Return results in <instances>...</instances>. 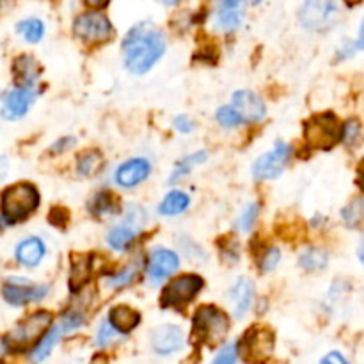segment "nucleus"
Here are the masks:
<instances>
[{
  "instance_id": "72a5a7b5",
  "label": "nucleus",
  "mask_w": 364,
  "mask_h": 364,
  "mask_svg": "<svg viewBox=\"0 0 364 364\" xmlns=\"http://www.w3.org/2000/svg\"><path fill=\"white\" fill-rule=\"evenodd\" d=\"M217 121L223 124L224 128H235L242 123V117L235 112L233 107H220L217 110Z\"/></svg>"
},
{
  "instance_id": "a211bd4d",
  "label": "nucleus",
  "mask_w": 364,
  "mask_h": 364,
  "mask_svg": "<svg viewBox=\"0 0 364 364\" xmlns=\"http://www.w3.org/2000/svg\"><path fill=\"white\" fill-rule=\"evenodd\" d=\"M46 247L41 238L31 237L27 240L20 242L16 247V259L27 269H34L45 258Z\"/></svg>"
},
{
  "instance_id": "6ab92c4d",
  "label": "nucleus",
  "mask_w": 364,
  "mask_h": 364,
  "mask_svg": "<svg viewBox=\"0 0 364 364\" xmlns=\"http://www.w3.org/2000/svg\"><path fill=\"white\" fill-rule=\"evenodd\" d=\"M230 299L233 302V311L237 318H242L245 313L251 309L252 299H255V287L249 279L245 277H240L237 283L233 284L230 291Z\"/></svg>"
},
{
  "instance_id": "bb28decb",
  "label": "nucleus",
  "mask_w": 364,
  "mask_h": 364,
  "mask_svg": "<svg viewBox=\"0 0 364 364\" xmlns=\"http://www.w3.org/2000/svg\"><path fill=\"white\" fill-rule=\"evenodd\" d=\"M89 277V258L87 256H73L71 258V274H70V287L71 290L77 291Z\"/></svg>"
},
{
  "instance_id": "7ed1b4c3",
  "label": "nucleus",
  "mask_w": 364,
  "mask_h": 364,
  "mask_svg": "<svg viewBox=\"0 0 364 364\" xmlns=\"http://www.w3.org/2000/svg\"><path fill=\"white\" fill-rule=\"evenodd\" d=\"M228 329H230L228 316L217 308H213V306H203L196 311L192 334L201 343L215 347L226 338Z\"/></svg>"
},
{
  "instance_id": "9d476101",
  "label": "nucleus",
  "mask_w": 364,
  "mask_h": 364,
  "mask_svg": "<svg viewBox=\"0 0 364 364\" xmlns=\"http://www.w3.org/2000/svg\"><path fill=\"white\" fill-rule=\"evenodd\" d=\"M73 31L85 43H103L112 34V25L102 13H85L75 20Z\"/></svg>"
},
{
  "instance_id": "2f4dec72",
  "label": "nucleus",
  "mask_w": 364,
  "mask_h": 364,
  "mask_svg": "<svg viewBox=\"0 0 364 364\" xmlns=\"http://www.w3.org/2000/svg\"><path fill=\"white\" fill-rule=\"evenodd\" d=\"M139 274V269L137 265H128L124 267L123 270H121L119 274H116V276L109 277V281H107V284L112 288H123V287H128V284L132 283V281L137 277Z\"/></svg>"
},
{
  "instance_id": "39448f33",
  "label": "nucleus",
  "mask_w": 364,
  "mask_h": 364,
  "mask_svg": "<svg viewBox=\"0 0 364 364\" xmlns=\"http://www.w3.org/2000/svg\"><path fill=\"white\" fill-rule=\"evenodd\" d=\"M301 23L309 31H327L338 18L336 0H306L301 7Z\"/></svg>"
},
{
  "instance_id": "a878e982",
  "label": "nucleus",
  "mask_w": 364,
  "mask_h": 364,
  "mask_svg": "<svg viewBox=\"0 0 364 364\" xmlns=\"http://www.w3.org/2000/svg\"><path fill=\"white\" fill-rule=\"evenodd\" d=\"M208 160V153L206 151H198V153H192V155L185 156V159H181L180 162L176 164V167H174L173 174H171L169 178V183H176L180 178H183L185 174L191 173L192 169H194L198 164H203Z\"/></svg>"
},
{
  "instance_id": "ddd939ff",
  "label": "nucleus",
  "mask_w": 364,
  "mask_h": 364,
  "mask_svg": "<svg viewBox=\"0 0 364 364\" xmlns=\"http://www.w3.org/2000/svg\"><path fill=\"white\" fill-rule=\"evenodd\" d=\"M178 267H180V258H178L176 252L169 251V249L156 247L151 252V256H149L148 277L156 284L160 281L167 279L169 276H173L178 270Z\"/></svg>"
},
{
  "instance_id": "1a4fd4ad",
  "label": "nucleus",
  "mask_w": 364,
  "mask_h": 364,
  "mask_svg": "<svg viewBox=\"0 0 364 364\" xmlns=\"http://www.w3.org/2000/svg\"><path fill=\"white\" fill-rule=\"evenodd\" d=\"M291 149L287 142H276L272 151L265 153L259 156L252 166V176L258 181L274 180L279 176L287 167V162L290 160Z\"/></svg>"
},
{
  "instance_id": "473e14b6",
  "label": "nucleus",
  "mask_w": 364,
  "mask_h": 364,
  "mask_svg": "<svg viewBox=\"0 0 364 364\" xmlns=\"http://www.w3.org/2000/svg\"><path fill=\"white\" fill-rule=\"evenodd\" d=\"M343 141L348 148H354L361 142V123L358 119H352L343 128Z\"/></svg>"
},
{
  "instance_id": "58836bf2",
  "label": "nucleus",
  "mask_w": 364,
  "mask_h": 364,
  "mask_svg": "<svg viewBox=\"0 0 364 364\" xmlns=\"http://www.w3.org/2000/svg\"><path fill=\"white\" fill-rule=\"evenodd\" d=\"M174 128H176L180 134H191V132L194 130V123H192L191 117L181 114V116H178L176 119H174Z\"/></svg>"
},
{
  "instance_id": "e433bc0d",
  "label": "nucleus",
  "mask_w": 364,
  "mask_h": 364,
  "mask_svg": "<svg viewBox=\"0 0 364 364\" xmlns=\"http://www.w3.org/2000/svg\"><path fill=\"white\" fill-rule=\"evenodd\" d=\"M116 336H117V331L114 329L109 322H103L102 326H100L98 334H96V343H98L100 347H107V345L112 343Z\"/></svg>"
},
{
  "instance_id": "dca6fc26",
  "label": "nucleus",
  "mask_w": 364,
  "mask_h": 364,
  "mask_svg": "<svg viewBox=\"0 0 364 364\" xmlns=\"http://www.w3.org/2000/svg\"><path fill=\"white\" fill-rule=\"evenodd\" d=\"M153 350L156 354H173L183 347V331L176 326H160L151 334Z\"/></svg>"
},
{
  "instance_id": "9b49d317",
  "label": "nucleus",
  "mask_w": 364,
  "mask_h": 364,
  "mask_svg": "<svg viewBox=\"0 0 364 364\" xmlns=\"http://www.w3.org/2000/svg\"><path fill=\"white\" fill-rule=\"evenodd\" d=\"M48 287H36L28 283V279H20V277H9L6 287L2 288L4 299L13 306H23L28 302L41 301L48 295Z\"/></svg>"
},
{
  "instance_id": "20e7f679",
  "label": "nucleus",
  "mask_w": 364,
  "mask_h": 364,
  "mask_svg": "<svg viewBox=\"0 0 364 364\" xmlns=\"http://www.w3.org/2000/svg\"><path fill=\"white\" fill-rule=\"evenodd\" d=\"M340 121L334 114H318L304 127V137L311 148L331 149L340 141Z\"/></svg>"
},
{
  "instance_id": "c756f323",
  "label": "nucleus",
  "mask_w": 364,
  "mask_h": 364,
  "mask_svg": "<svg viewBox=\"0 0 364 364\" xmlns=\"http://www.w3.org/2000/svg\"><path fill=\"white\" fill-rule=\"evenodd\" d=\"M91 213L92 215H107V213H116V201H114L112 194H107V192H102V194L95 196V199L91 201Z\"/></svg>"
},
{
  "instance_id": "412c9836",
  "label": "nucleus",
  "mask_w": 364,
  "mask_h": 364,
  "mask_svg": "<svg viewBox=\"0 0 364 364\" xmlns=\"http://www.w3.org/2000/svg\"><path fill=\"white\" fill-rule=\"evenodd\" d=\"M139 231H141V228L124 220L123 224H119V226L110 230L107 242H109L110 247L116 249V251H124V249L135 240V235H137Z\"/></svg>"
},
{
  "instance_id": "c85d7f7f",
  "label": "nucleus",
  "mask_w": 364,
  "mask_h": 364,
  "mask_svg": "<svg viewBox=\"0 0 364 364\" xmlns=\"http://www.w3.org/2000/svg\"><path fill=\"white\" fill-rule=\"evenodd\" d=\"M78 174L82 176H91L98 173L102 167V155L98 151H85L84 155L78 156Z\"/></svg>"
},
{
  "instance_id": "7c9ffc66",
  "label": "nucleus",
  "mask_w": 364,
  "mask_h": 364,
  "mask_svg": "<svg viewBox=\"0 0 364 364\" xmlns=\"http://www.w3.org/2000/svg\"><path fill=\"white\" fill-rule=\"evenodd\" d=\"M258 212H259V206L256 205V203H251V205L245 206V208L240 212V215H238L237 223H235L238 230L244 231V233L251 231V228L255 226L256 223V217H258Z\"/></svg>"
},
{
  "instance_id": "f257e3e1",
  "label": "nucleus",
  "mask_w": 364,
  "mask_h": 364,
  "mask_svg": "<svg viewBox=\"0 0 364 364\" xmlns=\"http://www.w3.org/2000/svg\"><path fill=\"white\" fill-rule=\"evenodd\" d=\"M166 52V36L151 23H139L123 41L124 66L135 75L151 70Z\"/></svg>"
},
{
  "instance_id": "cd10ccee",
  "label": "nucleus",
  "mask_w": 364,
  "mask_h": 364,
  "mask_svg": "<svg viewBox=\"0 0 364 364\" xmlns=\"http://www.w3.org/2000/svg\"><path fill=\"white\" fill-rule=\"evenodd\" d=\"M16 31L23 36V39L27 43H38L41 41L43 34H45V25L38 18H28V20L18 23Z\"/></svg>"
},
{
  "instance_id": "c03bdc74",
  "label": "nucleus",
  "mask_w": 364,
  "mask_h": 364,
  "mask_svg": "<svg viewBox=\"0 0 364 364\" xmlns=\"http://www.w3.org/2000/svg\"><path fill=\"white\" fill-rule=\"evenodd\" d=\"M85 4H87V6H92V7H96V6H102L103 2H105V0H84Z\"/></svg>"
},
{
  "instance_id": "f704fd0d",
  "label": "nucleus",
  "mask_w": 364,
  "mask_h": 364,
  "mask_svg": "<svg viewBox=\"0 0 364 364\" xmlns=\"http://www.w3.org/2000/svg\"><path fill=\"white\" fill-rule=\"evenodd\" d=\"M281 262V251L277 247H270L263 252L262 262H259V269L262 272H272Z\"/></svg>"
},
{
  "instance_id": "4c0bfd02",
  "label": "nucleus",
  "mask_w": 364,
  "mask_h": 364,
  "mask_svg": "<svg viewBox=\"0 0 364 364\" xmlns=\"http://www.w3.org/2000/svg\"><path fill=\"white\" fill-rule=\"evenodd\" d=\"M238 359V350L235 345H226L223 350L217 354V358L213 359L212 364H237Z\"/></svg>"
},
{
  "instance_id": "f3484780",
  "label": "nucleus",
  "mask_w": 364,
  "mask_h": 364,
  "mask_svg": "<svg viewBox=\"0 0 364 364\" xmlns=\"http://www.w3.org/2000/svg\"><path fill=\"white\" fill-rule=\"evenodd\" d=\"M151 173V164L146 159H132L124 162L123 166L117 167L116 171V181L121 187H137L139 183L146 180Z\"/></svg>"
},
{
  "instance_id": "0eeeda50",
  "label": "nucleus",
  "mask_w": 364,
  "mask_h": 364,
  "mask_svg": "<svg viewBox=\"0 0 364 364\" xmlns=\"http://www.w3.org/2000/svg\"><path fill=\"white\" fill-rule=\"evenodd\" d=\"M52 323V315L46 311H39L31 315L28 318H25L23 322L18 323L9 334V340H7V347L14 348H25L28 345L36 343L38 338L43 336L46 329Z\"/></svg>"
},
{
  "instance_id": "393cba45",
  "label": "nucleus",
  "mask_w": 364,
  "mask_h": 364,
  "mask_svg": "<svg viewBox=\"0 0 364 364\" xmlns=\"http://www.w3.org/2000/svg\"><path fill=\"white\" fill-rule=\"evenodd\" d=\"M299 263L304 270H309V272H315V270L326 269L327 263H329V256H327L326 251L316 247L306 249L304 252L299 258Z\"/></svg>"
},
{
  "instance_id": "37998d69",
  "label": "nucleus",
  "mask_w": 364,
  "mask_h": 364,
  "mask_svg": "<svg viewBox=\"0 0 364 364\" xmlns=\"http://www.w3.org/2000/svg\"><path fill=\"white\" fill-rule=\"evenodd\" d=\"M6 352H7V341H4L2 338H0V358H2Z\"/></svg>"
},
{
  "instance_id": "a19ab883",
  "label": "nucleus",
  "mask_w": 364,
  "mask_h": 364,
  "mask_svg": "<svg viewBox=\"0 0 364 364\" xmlns=\"http://www.w3.org/2000/svg\"><path fill=\"white\" fill-rule=\"evenodd\" d=\"M73 144H75L73 137H64V139H59V141H57L50 149H52V151H63V149L71 148Z\"/></svg>"
},
{
  "instance_id": "f03ea898",
  "label": "nucleus",
  "mask_w": 364,
  "mask_h": 364,
  "mask_svg": "<svg viewBox=\"0 0 364 364\" xmlns=\"http://www.w3.org/2000/svg\"><path fill=\"white\" fill-rule=\"evenodd\" d=\"M39 205V192L31 183H16L7 188L0 199L2 219L7 224H16L27 219Z\"/></svg>"
},
{
  "instance_id": "a18cd8bd",
  "label": "nucleus",
  "mask_w": 364,
  "mask_h": 364,
  "mask_svg": "<svg viewBox=\"0 0 364 364\" xmlns=\"http://www.w3.org/2000/svg\"><path fill=\"white\" fill-rule=\"evenodd\" d=\"M92 364H107V359L103 358V355H98V358H95V361Z\"/></svg>"
},
{
  "instance_id": "b1692460",
  "label": "nucleus",
  "mask_w": 364,
  "mask_h": 364,
  "mask_svg": "<svg viewBox=\"0 0 364 364\" xmlns=\"http://www.w3.org/2000/svg\"><path fill=\"white\" fill-rule=\"evenodd\" d=\"M14 73H16V78L21 84L32 87L39 75L38 63L28 55L20 57V59H16V63H14Z\"/></svg>"
},
{
  "instance_id": "2eb2a0df",
  "label": "nucleus",
  "mask_w": 364,
  "mask_h": 364,
  "mask_svg": "<svg viewBox=\"0 0 364 364\" xmlns=\"http://www.w3.org/2000/svg\"><path fill=\"white\" fill-rule=\"evenodd\" d=\"M244 18V0H219L215 9V25L223 32H233Z\"/></svg>"
},
{
  "instance_id": "f8f14e48",
  "label": "nucleus",
  "mask_w": 364,
  "mask_h": 364,
  "mask_svg": "<svg viewBox=\"0 0 364 364\" xmlns=\"http://www.w3.org/2000/svg\"><path fill=\"white\" fill-rule=\"evenodd\" d=\"M36 98H38V95L28 85H20V87L13 89L6 96V100H4L2 117L7 121L20 119V117H23L28 112V109H31Z\"/></svg>"
},
{
  "instance_id": "4be33fe9",
  "label": "nucleus",
  "mask_w": 364,
  "mask_h": 364,
  "mask_svg": "<svg viewBox=\"0 0 364 364\" xmlns=\"http://www.w3.org/2000/svg\"><path fill=\"white\" fill-rule=\"evenodd\" d=\"M64 333H66V331H64V327L60 326V322L57 323V326H53L52 329H50L48 333L41 338V341H38V345L34 347V350L31 352V361L32 363L45 361V359L50 355V352L53 350V347H55L57 341H59V338L63 336Z\"/></svg>"
},
{
  "instance_id": "ea45409f",
  "label": "nucleus",
  "mask_w": 364,
  "mask_h": 364,
  "mask_svg": "<svg viewBox=\"0 0 364 364\" xmlns=\"http://www.w3.org/2000/svg\"><path fill=\"white\" fill-rule=\"evenodd\" d=\"M320 364H348V361L340 354V352H329Z\"/></svg>"
},
{
  "instance_id": "aec40b11",
  "label": "nucleus",
  "mask_w": 364,
  "mask_h": 364,
  "mask_svg": "<svg viewBox=\"0 0 364 364\" xmlns=\"http://www.w3.org/2000/svg\"><path fill=\"white\" fill-rule=\"evenodd\" d=\"M141 322V315L130 306H116L109 313V323L117 333H130Z\"/></svg>"
},
{
  "instance_id": "49530a36",
  "label": "nucleus",
  "mask_w": 364,
  "mask_h": 364,
  "mask_svg": "<svg viewBox=\"0 0 364 364\" xmlns=\"http://www.w3.org/2000/svg\"><path fill=\"white\" fill-rule=\"evenodd\" d=\"M159 2L166 4V6H174V4H176L178 0H159Z\"/></svg>"
},
{
  "instance_id": "5701e85b",
  "label": "nucleus",
  "mask_w": 364,
  "mask_h": 364,
  "mask_svg": "<svg viewBox=\"0 0 364 364\" xmlns=\"http://www.w3.org/2000/svg\"><path fill=\"white\" fill-rule=\"evenodd\" d=\"M188 205H191V198H188V194H185V192H180V191H173L164 198L162 203H160L159 213L166 217L180 215V213H183L185 210L188 208Z\"/></svg>"
},
{
  "instance_id": "423d86ee",
  "label": "nucleus",
  "mask_w": 364,
  "mask_h": 364,
  "mask_svg": "<svg viewBox=\"0 0 364 364\" xmlns=\"http://www.w3.org/2000/svg\"><path fill=\"white\" fill-rule=\"evenodd\" d=\"M240 354L247 363L262 364L272 355L274 350V334L267 327H252L247 331L244 340L240 341Z\"/></svg>"
},
{
  "instance_id": "c9c22d12",
  "label": "nucleus",
  "mask_w": 364,
  "mask_h": 364,
  "mask_svg": "<svg viewBox=\"0 0 364 364\" xmlns=\"http://www.w3.org/2000/svg\"><path fill=\"white\" fill-rule=\"evenodd\" d=\"M343 217H345V223H347V226H359L363 220V201L361 199H358V201L352 203L348 208H345L343 212Z\"/></svg>"
},
{
  "instance_id": "de8ad7c7",
  "label": "nucleus",
  "mask_w": 364,
  "mask_h": 364,
  "mask_svg": "<svg viewBox=\"0 0 364 364\" xmlns=\"http://www.w3.org/2000/svg\"><path fill=\"white\" fill-rule=\"evenodd\" d=\"M251 2H255V4H258V2H259V0H251Z\"/></svg>"
},
{
  "instance_id": "09e8293b",
  "label": "nucleus",
  "mask_w": 364,
  "mask_h": 364,
  "mask_svg": "<svg viewBox=\"0 0 364 364\" xmlns=\"http://www.w3.org/2000/svg\"><path fill=\"white\" fill-rule=\"evenodd\" d=\"M0 95H2V91H0Z\"/></svg>"
},
{
  "instance_id": "79ce46f5",
  "label": "nucleus",
  "mask_w": 364,
  "mask_h": 364,
  "mask_svg": "<svg viewBox=\"0 0 364 364\" xmlns=\"http://www.w3.org/2000/svg\"><path fill=\"white\" fill-rule=\"evenodd\" d=\"M9 173V160L6 156H0V181L7 176Z\"/></svg>"
},
{
  "instance_id": "6e6552de",
  "label": "nucleus",
  "mask_w": 364,
  "mask_h": 364,
  "mask_svg": "<svg viewBox=\"0 0 364 364\" xmlns=\"http://www.w3.org/2000/svg\"><path fill=\"white\" fill-rule=\"evenodd\" d=\"M203 288V279L199 276H181L171 281L162 294V306L164 308H181L188 304L199 290Z\"/></svg>"
},
{
  "instance_id": "4468645a",
  "label": "nucleus",
  "mask_w": 364,
  "mask_h": 364,
  "mask_svg": "<svg viewBox=\"0 0 364 364\" xmlns=\"http://www.w3.org/2000/svg\"><path fill=\"white\" fill-rule=\"evenodd\" d=\"M233 109L242 121H259L265 117L267 109L263 100L256 92L242 89L233 95Z\"/></svg>"
}]
</instances>
